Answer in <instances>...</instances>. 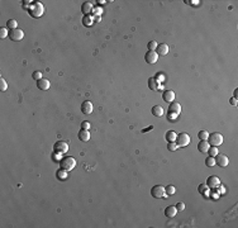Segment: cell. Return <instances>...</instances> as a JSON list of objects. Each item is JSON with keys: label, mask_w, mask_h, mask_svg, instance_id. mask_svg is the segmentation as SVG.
<instances>
[{"label": "cell", "mask_w": 238, "mask_h": 228, "mask_svg": "<svg viewBox=\"0 0 238 228\" xmlns=\"http://www.w3.org/2000/svg\"><path fill=\"white\" fill-rule=\"evenodd\" d=\"M176 137H177V134L175 131H168L166 133V141L167 142H175L176 141Z\"/></svg>", "instance_id": "22"}, {"label": "cell", "mask_w": 238, "mask_h": 228, "mask_svg": "<svg viewBox=\"0 0 238 228\" xmlns=\"http://www.w3.org/2000/svg\"><path fill=\"white\" fill-rule=\"evenodd\" d=\"M53 148H55L56 152H60V154H66V152L69 151V145L63 141H58V142L55 143Z\"/></svg>", "instance_id": "8"}, {"label": "cell", "mask_w": 238, "mask_h": 228, "mask_svg": "<svg viewBox=\"0 0 238 228\" xmlns=\"http://www.w3.org/2000/svg\"><path fill=\"white\" fill-rule=\"evenodd\" d=\"M24 37V32L19 28H15V29H10L9 31V38L13 41V42H18V41H22Z\"/></svg>", "instance_id": "5"}, {"label": "cell", "mask_w": 238, "mask_h": 228, "mask_svg": "<svg viewBox=\"0 0 238 228\" xmlns=\"http://www.w3.org/2000/svg\"><path fill=\"white\" fill-rule=\"evenodd\" d=\"M220 185V180L218 179L217 176H210V177H208V180H207V186L209 188V189H215V188H218Z\"/></svg>", "instance_id": "12"}, {"label": "cell", "mask_w": 238, "mask_h": 228, "mask_svg": "<svg viewBox=\"0 0 238 228\" xmlns=\"http://www.w3.org/2000/svg\"><path fill=\"white\" fill-rule=\"evenodd\" d=\"M208 186H207V185H205V186H204V185H200V186L198 188V190L200 191V193H204V194H205V197H208V194H209V191H208Z\"/></svg>", "instance_id": "34"}, {"label": "cell", "mask_w": 238, "mask_h": 228, "mask_svg": "<svg viewBox=\"0 0 238 228\" xmlns=\"http://www.w3.org/2000/svg\"><path fill=\"white\" fill-rule=\"evenodd\" d=\"M91 10H92V5H91V3H89V2L82 3V5H81V12H82L85 15H89V13H91Z\"/></svg>", "instance_id": "19"}, {"label": "cell", "mask_w": 238, "mask_h": 228, "mask_svg": "<svg viewBox=\"0 0 238 228\" xmlns=\"http://www.w3.org/2000/svg\"><path fill=\"white\" fill-rule=\"evenodd\" d=\"M157 42L156 41H151L150 43L147 45V47H148V51H156V48H157Z\"/></svg>", "instance_id": "28"}, {"label": "cell", "mask_w": 238, "mask_h": 228, "mask_svg": "<svg viewBox=\"0 0 238 228\" xmlns=\"http://www.w3.org/2000/svg\"><path fill=\"white\" fill-rule=\"evenodd\" d=\"M151 129H153V127H152V125H150L148 128H146V129H143V131H142V133H146L147 131H151Z\"/></svg>", "instance_id": "39"}, {"label": "cell", "mask_w": 238, "mask_h": 228, "mask_svg": "<svg viewBox=\"0 0 238 228\" xmlns=\"http://www.w3.org/2000/svg\"><path fill=\"white\" fill-rule=\"evenodd\" d=\"M208 152H209V155L211 156V157H215L218 154H219V152H218V148L217 147H209V150H208Z\"/></svg>", "instance_id": "27"}, {"label": "cell", "mask_w": 238, "mask_h": 228, "mask_svg": "<svg viewBox=\"0 0 238 228\" xmlns=\"http://www.w3.org/2000/svg\"><path fill=\"white\" fill-rule=\"evenodd\" d=\"M144 60H146L147 63L153 65V63H156L157 60H158V55H157L156 51H148V52L146 53V56H144Z\"/></svg>", "instance_id": "7"}, {"label": "cell", "mask_w": 238, "mask_h": 228, "mask_svg": "<svg viewBox=\"0 0 238 228\" xmlns=\"http://www.w3.org/2000/svg\"><path fill=\"white\" fill-rule=\"evenodd\" d=\"M176 213H177V209H176V207H174V205H168V207L165 209V215L168 217V218H174V217L176 215Z\"/></svg>", "instance_id": "18"}, {"label": "cell", "mask_w": 238, "mask_h": 228, "mask_svg": "<svg viewBox=\"0 0 238 228\" xmlns=\"http://www.w3.org/2000/svg\"><path fill=\"white\" fill-rule=\"evenodd\" d=\"M37 86L41 90H48L49 86H51V82L47 79H41V80L37 81Z\"/></svg>", "instance_id": "16"}, {"label": "cell", "mask_w": 238, "mask_h": 228, "mask_svg": "<svg viewBox=\"0 0 238 228\" xmlns=\"http://www.w3.org/2000/svg\"><path fill=\"white\" fill-rule=\"evenodd\" d=\"M162 99L166 101V103H172V101L175 100V92L172 90H166V91H164Z\"/></svg>", "instance_id": "14"}, {"label": "cell", "mask_w": 238, "mask_h": 228, "mask_svg": "<svg viewBox=\"0 0 238 228\" xmlns=\"http://www.w3.org/2000/svg\"><path fill=\"white\" fill-rule=\"evenodd\" d=\"M207 141H208L209 145L214 146V147H218V146H220L223 143V136L219 132H215V133L209 134V137H208Z\"/></svg>", "instance_id": "2"}, {"label": "cell", "mask_w": 238, "mask_h": 228, "mask_svg": "<svg viewBox=\"0 0 238 228\" xmlns=\"http://www.w3.org/2000/svg\"><path fill=\"white\" fill-rule=\"evenodd\" d=\"M176 209H177V212H182V210L185 209V204L182 201H179L176 204Z\"/></svg>", "instance_id": "36"}, {"label": "cell", "mask_w": 238, "mask_h": 228, "mask_svg": "<svg viewBox=\"0 0 238 228\" xmlns=\"http://www.w3.org/2000/svg\"><path fill=\"white\" fill-rule=\"evenodd\" d=\"M177 147H179V146L176 145L175 142H168V145H167V150H168V151H176Z\"/></svg>", "instance_id": "33"}, {"label": "cell", "mask_w": 238, "mask_h": 228, "mask_svg": "<svg viewBox=\"0 0 238 228\" xmlns=\"http://www.w3.org/2000/svg\"><path fill=\"white\" fill-rule=\"evenodd\" d=\"M57 177H60V179H66L67 177V171L66 170H63V168H61L60 171H57Z\"/></svg>", "instance_id": "29"}, {"label": "cell", "mask_w": 238, "mask_h": 228, "mask_svg": "<svg viewBox=\"0 0 238 228\" xmlns=\"http://www.w3.org/2000/svg\"><path fill=\"white\" fill-rule=\"evenodd\" d=\"M60 166L66 171H71L72 168L76 166V160L71 156H65L63 158L60 160Z\"/></svg>", "instance_id": "1"}, {"label": "cell", "mask_w": 238, "mask_h": 228, "mask_svg": "<svg viewBox=\"0 0 238 228\" xmlns=\"http://www.w3.org/2000/svg\"><path fill=\"white\" fill-rule=\"evenodd\" d=\"M151 195L156 198V199H160V198H164L166 195V191H165V188L162 185H155L153 188L151 189Z\"/></svg>", "instance_id": "4"}, {"label": "cell", "mask_w": 238, "mask_h": 228, "mask_svg": "<svg viewBox=\"0 0 238 228\" xmlns=\"http://www.w3.org/2000/svg\"><path fill=\"white\" fill-rule=\"evenodd\" d=\"M190 143V136L188 133H180L176 137V145L179 147H186Z\"/></svg>", "instance_id": "3"}, {"label": "cell", "mask_w": 238, "mask_h": 228, "mask_svg": "<svg viewBox=\"0 0 238 228\" xmlns=\"http://www.w3.org/2000/svg\"><path fill=\"white\" fill-rule=\"evenodd\" d=\"M92 109H94V107H92V103H91V101H89V100L84 101V103L81 104V112L85 115L91 114L92 113Z\"/></svg>", "instance_id": "10"}, {"label": "cell", "mask_w": 238, "mask_h": 228, "mask_svg": "<svg viewBox=\"0 0 238 228\" xmlns=\"http://www.w3.org/2000/svg\"><path fill=\"white\" fill-rule=\"evenodd\" d=\"M6 25H8V28L15 29V28H18V22H16L15 19H9L6 22Z\"/></svg>", "instance_id": "24"}, {"label": "cell", "mask_w": 238, "mask_h": 228, "mask_svg": "<svg viewBox=\"0 0 238 228\" xmlns=\"http://www.w3.org/2000/svg\"><path fill=\"white\" fill-rule=\"evenodd\" d=\"M95 14L100 15V14H101V9H96V10H95Z\"/></svg>", "instance_id": "40"}, {"label": "cell", "mask_w": 238, "mask_h": 228, "mask_svg": "<svg viewBox=\"0 0 238 228\" xmlns=\"http://www.w3.org/2000/svg\"><path fill=\"white\" fill-rule=\"evenodd\" d=\"M205 165L209 166V167L214 166V165H215V160H214V157H211V156L207 157V158H205Z\"/></svg>", "instance_id": "26"}, {"label": "cell", "mask_w": 238, "mask_h": 228, "mask_svg": "<svg viewBox=\"0 0 238 228\" xmlns=\"http://www.w3.org/2000/svg\"><path fill=\"white\" fill-rule=\"evenodd\" d=\"M233 95H234L233 98H237V96H238V90H237V89L234 90V94H233Z\"/></svg>", "instance_id": "41"}, {"label": "cell", "mask_w": 238, "mask_h": 228, "mask_svg": "<svg viewBox=\"0 0 238 228\" xmlns=\"http://www.w3.org/2000/svg\"><path fill=\"white\" fill-rule=\"evenodd\" d=\"M168 46L166 45V43H161V45H158L157 46V48H156V52H157V55H161V56H166L167 53H168Z\"/></svg>", "instance_id": "15"}, {"label": "cell", "mask_w": 238, "mask_h": 228, "mask_svg": "<svg viewBox=\"0 0 238 228\" xmlns=\"http://www.w3.org/2000/svg\"><path fill=\"white\" fill-rule=\"evenodd\" d=\"M78 137H79V139L82 141V142H88V141L90 139V133H89L88 129H81V131L79 132V134H78Z\"/></svg>", "instance_id": "17"}, {"label": "cell", "mask_w": 238, "mask_h": 228, "mask_svg": "<svg viewBox=\"0 0 238 228\" xmlns=\"http://www.w3.org/2000/svg\"><path fill=\"white\" fill-rule=\"evenodd\" d=\"M152 114H153L155 117H157V118L162 117L164 115V108L161 105H155L153 108H152Z\"/></svg>", "instance_id": "21"}, {"label": "cell", "mask_w": 238, "mask_h": 228, "mask_svg": "<svg viewBox=\"0 0 238 228\" xmlns=\"http://www.w3.org/2000/svg\"><path fill=\"white\" fill-rule=\"evenodd\" d=\"M43 5H42V3H34L33 4V6L31 8V13L33 16H36V18H38V16H41L42 14H43Z\"/></svg>", "instance_id": "6"}, {"label": "cell", "mask_w": 238, "mask_h": 228, "mask_svg": "<svg viewBox=\"0 0 238 228\" xmlns=\"http://www.w3.org/2000/svg\"><path fill=\"white\" fill-rule=\"evenodd\" d=\"M0 37H2V38L9 37V32H8L6 28H0Z\"/></svg>", "instance_id": "35"}, {"label": "cell", "mask_w": 238, "mask_h": 228, "mask_svg": "<svg viewBox=\"0 0 238 228\" xmlns=\"http://www.w3.org/2000/svg\"><path fill=\"white\" fill-rule=\"evenodd\" d=\"M82 24L85 25V27H90V25H92V18H91V16H89V15H84Z\"/></svg>", "instance_id": "23"}, {"label": "cell", "mask_w": 238, "mask_h": 228, "mask_svg": "<svg viewBox=\"0 0 238 228\" xmlns=\"http://www.w3.org/2000/svg\"><path fill=\"white\" fill-rule=\"evenodd\" d=\"M214 160H215V165L222 166V167H225L228 165V162H229V158L225 155H223V154H218Z\"/></svg>", "instance_id": "9"}, {"label": "cell", "mask_w": 238, "mask_h": 228, "mask_svg": "<svg viewBox=\"0 0 238 228\" xmlns=\"http://www.w3.org/2000/svg\"><path fill=\"white\" fill-rule=\"evenodd\" d=\"M198 137H199L200 141H207L208 137H209V133H208L207 131H200V132L198 133Z\"/></svg>", "instance_id": "25"}, {"label": "cell", "mask_w": 238, "mask_h": 228, "mask_svg": "<svg viewBox=\"0 0 238 228\" xmlns=\"http://www.w3.org/2000/svg\"><path fill=\"white\" fill-rule=\"evenodd\" d=\"M165 191L168 194V195H174V194H175V191H176V189L172 186V185H168L167 188H165Z\"/></svg>", "instance_id": "31"}, {"label": "cell", "mask_w": 238, "mask_h": 228, "mask_svg": "<svg viewBox=\"0 0 238 228\" xmlns=\"http://www.w3.org/2000/svg\"><path fill=\"white\" fill-rule=\"evenodd\" d=\"M32 78L34 79L36 81H38V80H41V79H43V78H42V72H41V71H34V72H33V75H32Z\"/></svg>", "instance_id": "32"}, {"label": "cell", "mask_w": 238, "mask_h": 228, "mask_svg": "<svg viewBox=\"0 0 238 228\" xmlns=\"http://www.w3.org/2000/svg\"><path fill=\"white\" fill-rule=\"evenodd\" d=\"M209 147H210V145L208 143V141H200V142H199V145H198V150H199L200 152H203V154H205V152H208Z\"/></svg>", "instance_id": "20"}, {"label": "cell", "mask_w": 238, "mask_h": 228, "mask_svg": "<svg viewBox=\"0 0 238 228\" xmlns=\"http://www.w3.org/2000/svg\"><path fill=\"white\" fill-rule=\"evenodd\" d=\"M229 103H231L232 105H237V98H231L229 99Z\"/></svg>", "instance_id": "38"}, {"label": "cell", "mask_w": 238, "mask_h": 228, "mask_svg": "<svg viewBox=\"0 0 238 228\" xmlns=\"http://www.w3.org/2000/svg\"><path fill=\"white\" fill-rule=\"evenodd\" d=\"M168 114H174L175 117L181 114V105L179 103H171L168 107Z\"/></svg>", "instance_id": "11"}, {"label": "cell", "mask_w": 238, "mask_h": 228, "mask_svg": "<svg viewBox=\"0 0 238 228\" xmlns=\"http://www.w3.org/2000/svg\"><path fill=\"white\" fill-rule=\"evenodd\" d=\"M148 88H150L151 90H153V91L160 90V88H161L160 81H158L156 78H150V79H148Z\"/></svg>", "instance_id": "13"}, {"label": "cell", "mask_w": 238, "mask_h": 228, "mask_svg": "<svg viewBox=\"0 0 238 228\" xmlns=\"http://www.w3.org/2000/svg\"><path fill=\"white\" fill-rule=\"evenodd\" d=\"M81 128H82V129H88V131H89V128H90V122L84 121V122L81 123Z\"/></svg>", "instance_id": "37"}, {"label": "cell", "mask_w": 238, "mask_h": 228, "mask_svg": "<svg viewBox=\"0 0 238 228\" xmlns=\"http://www.w3.org/2000/svg\"><path fill=\"white\" fill-rule=\"evenodd\" d=\"M8 89V84L6 81L3 79V78H0V91H5Z\"/></svg>", "instance_id": "30"}]
</instances>
